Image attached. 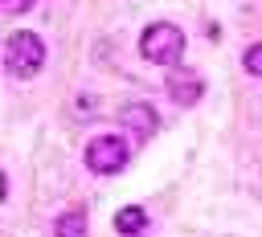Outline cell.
I'll return each instance as SVG.
<instances>
[{
    "label": "cell",
    "instance_id": "obj_1",
    "mask_svg": "<svg viewBox=\"0 0 262 237\" xmlns=\"http://www.w3.org/2000/svg\"><path fill=\"white\" fill-rule=\"evenodd\" d=\"M139 53H143L147 61H156V65H176L180 53H184V33H180L172 20H156V25H147L143 37H139Z\"/></svg>",
    "mask_w": 262,
    "mask_h": 237
},
{
    "label": "cell",
    "instance_id": "obj_2",
    "mask_svg": "<svg viewBox=\"0 0 262 237\" xmlns=\"http://www.w3.org/2000/svg\"><path fill=\"white\" fill-rule=\"evenodd\" d=\"M4 65L12 78H33L45 65V45L37 33H12L4 45Z\"/></svg>",
    "mask_w": 262,
    "mask_h": 237
},
{
    "label": "cell",
    "instance_id": "obj_3",
    "mask_svg": "<svg viewBox=\"0 0 262 237\" xmlns=\"http://www.w3.org/2000/svg\"><path fill=\"white\" fill-rule=\"evenodd\" d=\"M86 168L98 172V176L123 172V168H127V143H123L119 135H98V139H90V147H86Z\"/></svg>",
    "mask_w": 262,
    "mask_h": 237
},
{
    "label": "cell",
    "instance_id": "obj_4",
    "mask_svg": "<svg viewBox=\"0 0 262 237\" xmlns=\"http://www.w3.org/2000/svg\"><path fill=\"white\" fill-rule=\"evenodd\" d=\"M168 94H172L180 106H192V102H201L205 82H201V74H192V69H172V78H168Z\"/></svg>",
    "mask_w": 262,
    "mask_h": 237
},
{
    "label": "cell",
    "instance_id": "obj_5",
    "mask_svg": "<svg viewBox=\"0 0 262 237\" xmlns=\"http://www.w3.org/2000/svg\"><path fill=\"white\" fill-rule=\"evenodd\" d=\"M123 123H127L131 131H139V135H151V131L160 127V118H156V110H151L147 102H131V106H123Z\"/></svg>",
    "mask_w": 262,
    "mask_h": 237
},
{
    "label": "cell",
    "instance_id": "obj_6",
    "mask_svg": "<svg viewBox=\"0 0 262 237\" xmlns=\"http://www.w3.org/2000/svg\"><path fill=\"white\" fill-rule=\"evenodd\" d=\"M115 229H119L123 237H139V233L147 229V212H143V208H135V204L119 208V217H115Z\"/></svg>",
    "mask_w": 262,
    "mask_h": 237
},
{
    "label": "cell",
    "instance_id": "obj_7",
    "mask_svg": "<svg viewBox=\"0 0 262 237\" xmlns=\"http://www.w3.org/2000/svg\"><path fill=\"white\" fill-rule=\"evenodd\" d=\"M53 233H57V237H86V212H82V208L61 212L57 225H53Z\"/></svg>",
    "mask_w": 262,
    "mask_h": 237
},
{
    "label": "cell",
    "instance_id": "obj_8",
    "mask_svg": "<svg viewBox=\"0 0 262 237\" xmlns=\"http://www.w3.org/2000/svg\"><path fill=\"white\" fill-rule=\"evenodd\" d=\"M242 61H246V69H250V74H258V78H262V41H258V45H250Z\"/></svg>",
    "mask_w": 262,
    "mask_h": 237
},
{
    "label": "cell",
    "instance_id": "obj_9",
    "mask_svg": "<svg viewBox=\"0 0 262 237\" xmlns=\"http://www.w3.org/2000/svg\"><path fill=\"white\" fill-rule=\"evenodd\" d=\"M20 4H25V8H29V4H33V0H8V8H20Z\"/></svg>",
    "mask_w": 262,
    "mask_h": 237
}]
</instances>
